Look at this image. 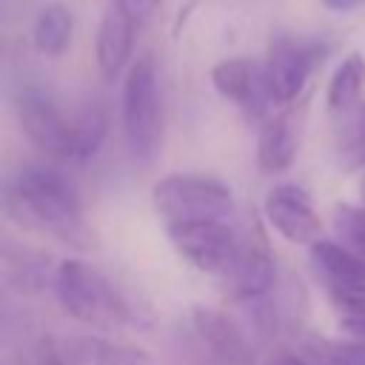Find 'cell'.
I'll list each match as a JSON object with an SVG mask.
<instances>
[{
	"instance_id": "cell-1",
	"label": "cell",
	"mask_w": 365,
	"mask_h": 365,
	"mask_svg": "<svg viewBox=\"0 0 365 365\" xmlns=\"http://www.w3.org/2000/svg\"><path fill=\"white\" fill-rule=\"evenodd\" d=\"M3 211L14 225L51 234L66 242L86 234L77 185L68 174L46 163H26L6 180Z\"/></svg>"
},
{
	"instance_id": "cell-2",
	"label": "cell",
	"mask_w": 365,
	"mask_h": 365,
	"mask_svg": "<svg viewBox=\"0 0 365 365\" xmlns=\"http://www.w3.org/2000/svg\"><path fill=\"white\" fill-rule=\"evenodd\" d=\"M54 294L60 308L97 331H123L143 328L145 319L140 308H134L123 291L94 265L83 259H63L54 268Z\"/></svg>"
},
{
	"instance_id": "cell-3",
	"label": "cell",
	"mask_w": 365,
	"mask_h": 365,
	"mask_svg": "<svg viewBox=\"0 0 365 365\" xmlns=\"http://www.w3.org/2000/svg\"><path fill=\"white\" fill-rule=\"evenodd\" d=\"M120 120L128 151L137 160H151L163 143V88L154 54H140L123 80Z\"/></svg>"
},
{
	"instance_id": "cell-4",
	"label": "cell",
	"mask_w": 365,
	"mask_h": 365,
	"mask_svg": "<svg viewBox=\"0 0 365 365\" xmlns=\"http://www.w3.org/2000/svg\"><path fill=\"white\" fill-rule=\"evenodd\" d=\"M151 202L165 225L228 222L237 208L231 188L220 177L191 171H174L160 177L151 188Z\"/></svg>"
},
{
	"instance_id": "cell-5",
	"label": "cell",
	"mask_w": 365,
	"mask_h": 365,
	"mask_svg": "<svg viewBox=\"0 0 365 365\" xmlns=\"http://www.w3.org/2000/svg\"><path fill=\"white\" fill-rule=\"evenodd\" d=\"M17 120L34 148L54 160H77V114H66L60 103L31 86L17 97Z\"/></svg>"
},
{
	"instance_id": "cell-6",
	"label": "cell",
	"mask_w": 365,
	"mask_h": 365,
	"mask_svg": "<svg viewBox=\"0 0 365 365\" xmlns=\"http://www.w3.org/2000/svg\"><path fill=\"white\" fill-rule=\"evenodd\" d=\"M325 46L319 40L311 37H299V34H274L268 43V57H265V77H268V88H271V100L274 106H294L314 68L322 63Z\"/></svg>"
},
{
	"instance_id": "cell-7",
	"label": "cell",
	"mask_w": 365,
	"mask_h": 365,
	"mask_svg": "<svg viewBox=\"0 0 365 365\" xmlns=\"http://www.w3.org/2000/svg\"><path fill=\"white\" fill-rule=\"evenodd\" d=\"M174 251L202 274L228 277L240 257L242 240L228 222H177L165 225Z\"/></svg>"
},
{
	"instance_id": "cell-8",
	"label": "cell",
	"mask_w": 365,
	"mask_h": 365,
	"mask_svg": "<svg viewBox=\"0 0 365 365\" xmlns=\"http://www.w3.org/2000/svg\"><path fill=\"white\" fill-rule=\"evenodd\" d=\"M262 214L268 220V225L288 242L294 245H314L317 240H322V222L317 217V208L311 202V194L294 182H282L274 185L265 194L262 202Z\"/></svg>"
},
{
	"instance_id": "cell-9",
	"label": "cell",
	"mask_w": 365,
	"mask_h": 365,
	"mask_svg": "<svg viewBox=\"0 0 365 365\" xmlns=\"http://www.w3.org/2000/svg\"><path fill=\"white\" fill-rule=\"evenodd\" d=\"M211 86L222 100L234 103L248 117H262L274 106L268 77H265V63H257L248 57L220 60L211 68Z\"/></svg>"
},
{
	"instance_id": "cell-10",
	"label": "cell",
	"mask_w": 365,
	"mask_h": 365,
	"mask_svg": "<svg viewBox=\"0 0 365 365\" xmlns=\"http://www.w3.org/2000/svg\"><path fill=\"white\" fill-rule=\"evenodd\" d=\"M134 34H137V14L128 0H108L97 37H94V60L106 80H114L128 68L131 51H134Z\"/></svg>"
},
{
	"instance_id": "cell-11",
	"label": "cell",
	"mask_w": 365,
	"mask_h": 365,
	"mask_svg": "<svg viewBox=\"0 0 365 365\" xmlns=\"http://www.w3.org/2000/svg\"><path fill=\"white\" fill-rule=\"evenodd\" d=\"M311 268L334 302L365 297V262L334 240H317L311 248Z\"/></svg>"
},
{
	"instance_id": "cell-12",
	"label": "cell",
	"mask_w": 365,
	"mask_h": 365,
	"mask_svg": "<svg viewBox=\"0 0 365 365\" xmlns=\"http://www.w3.org/2000/svg\"><path fill=\"white\" fill-rule=\"evenodd\" d=\"M191 325L220 365H254V348L242 328L220 308L194 305Z\"/></svg>"
},
{
	"instance_id": "cell-13",
	"label": "cell",
	"mask_w": 365,
	"mask_h": 365,
	"mask_svg": "<svg viewBox=\"0 0 365 365\" xmlns=\"http://www.w3.org/2000/svg\"><path fill=\"white\" fill-rule=\"evenodd\" d=\"M305 106H285L279 114L268 117L257 137V165L262 174H282L291 168L299 151Z\"/></svg>"
},
{
	"instance_id": "cell-14",
	"label": "cell",
	"mask_w": 365,
	"mask_h": 365,
	"mask_svg": "<svg viewBox=\"0 0 365 365\" xmlns=\"http://www.w3.org/2000/svg\"><path fill=\"white\" fill-rule=\"evenodd\" d=\"M231 291L240 299H262L274 291L277 285V262L271 248L265 245L262 237L242 240L240 257L234 262V271L228 274Z\"/></svg>"
},
{
	"instance_id": "cell-15",
	"label": "cell",
	"mask_w": 365,
	"mask_h": 365,
	"mask_svg": "<svg viewBox=\"0 0 365 365\" xmlns=\"http://www.w3.org/2000/svg\"><path fill=\"white\" fill-rule=\"evenodd\" d=\"M71 37H74V17H71V9L63 6V3H46L37 17H34V26H31V40H34V48L46 57H60L68 51L71 46Z\"/></svg>"
},
{
	"instance_id": "cell-16",
	"label": "cell",
	"mask_w": 365,
	"mask_h": 365,
	"mask_svg": "<svg viewBox=\"0 0 365 365\" xmlns=\"http://www.w3.org/2000/svg\"><path fill=\"white\" fill-rule=\"evenodd\" d=\"M362 88H365V57L351 51L331 74L325 103L331 114H342L354 106L362 103Z\"/></svg>"
},
{
	"instance_id": "cell-17",
	"label": "cell",
	"mask_w": 365,
	"mask_h": 365,
	"mask_svg": "<svg viewBox=\"0 0 365 365\" xmlns=\"http://www.w3.org/2000/svg\"><path fill=\"white\" fill-rule=\"evenodd\" d=\"M336 151L345 168L365 165V103L336 114Z\"/></svg>"
},
{
	"instance_id": "cell-18",
	"label": "cell",
	"mask_w": 365,
	"mask_h": 365,
	"mask_svg": "<svg viewBox=\"0 0 365 365\" xmlns=\"http://www.w3.org/2000/svg\"><path fill=\"white\" fill-rule=\"evenodd\" d=\"M334 234L356 259L365 262V205H336L334 208Z\"/></svg>"
},
{
	"instance_id": "cell-19",
	"label": "cell",
	"mask_w": 365,
	"mask_h": 365,
	"mask_svg": "<svg viewBox=\"0 0 365 365\" xmlns=\"http://www.w3.org/2000/svg\"><path fill=\"white\" fill-rule=\"evenodd\" d=\"M108 131V117L100 106H86L77 111V160H88L100 151Z\"/></svg>"
},
{
	"instance_id": "cell-20",
	"label": "cell",
	"mask_w": 365,
	"mask_h": 365,
	"mask_svg": "<svg viewBox=\"0 0 365 365\" xmlns=\"http://www.w3.org/2000/svg\"><path fill=\"white\" fill-rule=\"evenodd\" d=\"M88 359H91V365H154V359L145 348L117 342V339H94Z\"/></svg>"
},
{
	"instance_id": "cell-21",
	"label": "cell",
	"mask_w": 365,
	"mask_h": 365,
	"mask_svg": "<svg viewBox=\"0 0 365 365\" xmlns=\"http://www.w3.org/2000/svg\"><path fill=\"white\" fill-rule=\"evenodd\" d=\"M128 3H131V9H134L137 20H148V17L160 9V3H163V0H128Z\"/></svg>"
},
{
	"instance_id": "cell-22",
	"label": "cell",
	"mask_w": 365,
	"mask_h": 365,
	"mask_svg": "<svg viewBox=\"0 0 365 365\" xmlns=\"http://www.w3.org/2000/svg\"><path fill=\"white\" fill-rule=\"evenodd\" d=\"M265 365H314V362L305 359V356H299V354H279V356L268 359Z\"/></svg>"
},
{
	"instance_id": "cell-23",
	"label": "cell",
	"mask_w": 365,
	"mask_h": 365,
	"mask_svg": "<svg viewBox=\"0 0 365 365\" xmlns=\"http://www.w3.org/2000/svg\"><path fill=\"white\" fill-rule=\"evenodd\" d=\"M325 9H331V11H351V9H356L362 0H319Z\"/></svg>"
},
{
	"instance_id": "cell-24",
	"label": "cell",
	"mask_w": 365,
	"mask_h": 365,
	"mask_svg": "<svg viewBox=\"0 0 365 365\" xmlns=\"http://www.w3.org/2000/svg\"><path fill=\"white\" fill-rule=\"evenodd\" d=\"M359 191H362V205H365V174H362V182H359Z\"/></svg>"
}]
</instances>
